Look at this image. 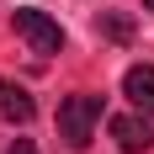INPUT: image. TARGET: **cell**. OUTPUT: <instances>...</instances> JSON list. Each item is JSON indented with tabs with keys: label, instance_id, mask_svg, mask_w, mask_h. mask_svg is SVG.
Instances as JSON below:
<instances>
[{
	"label": "cell",
	"instance_id": "obj_8",
	"mask_svg": "<svg viewBox=\"0 0 154 154\" xmlns=\"http://www.w3.org/2000/svg\"><path fill=\"white\" fill-rule=\"evenodd\" d=\"M143 5H149V11H154V0H143Z\"/></svg>",
	"mask_w": 154,
	"mask_h": 154
},
{
	"label": "cell",
	"instance_id": "obj_5",
	"mask_svg": "<svg viewBox=\"0 0 154 154\" xmlns=\"http://www.w3.org/2000/svg\"><path fill=\"white\" fill-rule=\"evenodd\" d=\"M0 117H5V122H32V117H37V101L16 85V80H0Z\"/></svg>",
	"mask_w": 154,
	"mask_h": 154
},
{
	"label": "cell",
	"instance_id": "obj_2",
	"mask_svg": "<svg viewBox=\"0 0 154 154\" xmlns=\"http://www.w3.org/2000/svg\"><path fill=\"white\" fill-rule=\"evenodd\" d=\"M11 21H16V32L32 43V53H59V48H64V27L48 11H16Z\"/></svg>",
	"mask_w": 154,
	"mask_h": 154
},
{
	"label": "cell",
	"instance_id": "obj_3",
	"mask_svg": "<svg viewBox=\"0 0 154 154\" xmlns=\"http://www.w3.org/2000/svg\"><path fill=\"white\" fill-rule=\"evenodd\" d=\"M112 138H117L122 154H143V149H154V122L122 112V117H112Z\"/></svg>",
	"mask_w": 154,
	"mask_h": 154
},
{
	"label": "cell",
	"instance_id": "obj_7",
	"mask_svg": "<svg viewBox=\"0 0 154 154\" xmlns=\"http://www.w3.org/2000/svg\"><path fill=\"white\" fill-rule=\"evenodd\" d=\"M5 154H37V143H32V138H16V143H11Z\"/></svg>",
	"mask_w": 154,
	"mask_h": 154
},
{
	"label": "cell",
	"instance_id": "obj_4",
	"mask_svg": "<svg viewBox=\"0 0 154 154\" xmlns=\"http://www.w3.org/2000/svg\"><path fill=\"white\" fill-rule=\"evenodd\" d=\"M122 96L138 112L154 117V64H133V69H128V75H122Z\"/></svg>",
	"mask_w": 154,
	"mask_h": 154
},
{
	"label": "cell",
	"instance_id": "obj_6",
	"mask_svg": "<svg viewBox=\"0 0 154 154\" xmlns=\"http://www.w3.org/2000/svg\"><path fill=\"white\" fill-rule=\"evenodd\" d=\"M106 32L112 37H133V21H128V16H106Z\"/></svg>",
	"mask_w": 154,
	"mask_h": 154
},
{
	"label": "cell",
	"instance_id": "obj_1",
	"mask_svg": "<svg viewBox=\"0 0 154 154\" xmlns=\"http://www.w3.org/2000/svg\"><path fill=\"white\" fill-rule=\"evenodd\" d=\"M96 122H101V96H69L59 106V138L69 149H85Z\"/></svg>",
	"mask_w": 154,
	"mask_h": 154
}]
</instances>
